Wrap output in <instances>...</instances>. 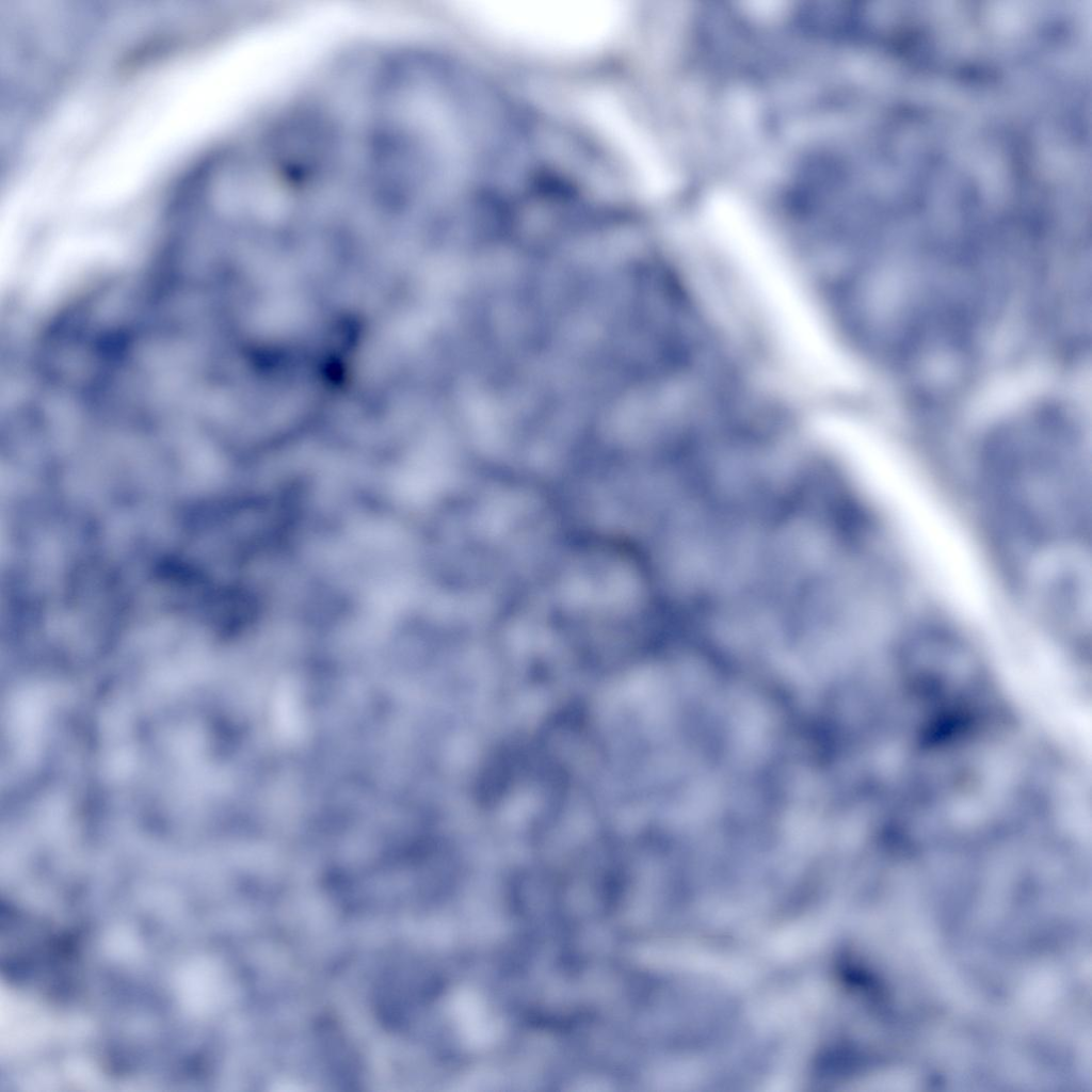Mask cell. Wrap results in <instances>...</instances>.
<instances>
[{
    "label": "cell",
    "mask_w": 1092,
    "mask_h": 1092,
    "mask_svg": "<svg viewBox=\"0 0 1092 1092\" xmlns=\"http://www.w3.org/2000/svg\"><path fill=\"white\" fill-rule=\"evenodd\" d=\"M511 4V3H510ZM519 4V3H518ZM612 11L597 7L555 6L535 7L520 4L515 7L505 5L482 10V13L495 17L496 26H501L504 31L512 32V35H520L529 42H537L547 45H579L592 41L596 33L599 35L608 21L607 13Z\"/></svg>",
    "instance_id": "cell-3"
},
{
    "label": "cell",
    "mask_w": 1092,
    "mask_h": 1092,
    "mask_svg": "<svg viewBox=\"0 0 1092 1092\" xmlns=\"http://www.w3.org/2000/svg\"><path fill=\"white\" fill-rule=\"evenodd\" d=\"M735 267L751 288L781 343L803 370L820 380L835 374L826 333L786 264L752 244L734 251Z\"/></svg>",
    "instance_id": "cell-2"
},
{
    "label": "cell",
    "mask_w": 1092,
    "mask_h": 1092,
    "mask_svg": "<svg viewBox=\"0 0 1092 1092\" xmlns=\"http://www.w3.org/2000/svg\"><path fill=\"white\" fill-rule=\"evenodd\" d=\"M990 494L1009 526L1037 543L1082 533L1088 486L1074 450L1055 443L1003 445L986 468Z\"/></svg>",
    "instance_id": "cell-1"
}]
</instances>
